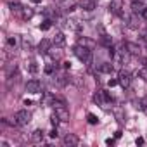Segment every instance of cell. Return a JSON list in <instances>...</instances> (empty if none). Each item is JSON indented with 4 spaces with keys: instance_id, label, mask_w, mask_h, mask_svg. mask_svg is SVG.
<instances>
[{
    "instance_id": "cell-1",
    "label": "cell",
    "mask_w": 147,
    "mask_h": 147,
    "mask_svg": "<svg viewBox=\"0 0 147 147\" xmlns=\"http://www.w3.org/2000/svg\"><path fill=\"white\" fill-rule=\"evenodd\" d=\"M52 106H54V111H55V114L59 116L61 121H69V111H67L66 102L62 99H55Z\"/></svg>"
},
{
    "instance_id": "cell-2",
    "label": "cell",
    "mask_w": 147,
    "mask_h": 147,
    "mask_svg": "<svg viewBox=\"0 0 147 147\" xmlns=\"http://www.w3.org/2000/svg\"><path fill=\"white\" fill-rule=\"evenodd\" d=\"M73 52H75V55L82 61V62H90L92 61V50L90 49H87V47H83V45H76L75 49H73Z\"/></svg>"
},
{
    "instance_id": "cell-3",
    "label": "cell",
    "mask_w": 147,
    "mask_h": 147,
    "mask_svg": "<svg viewBox=\"0 0 147 147\" xmlns=\"http://www.w3.org/2000/svg\"><path fill=\"white\" fill-rule=\"evenodd\" d=\"M30 121H31V113H28L26 109H21V111H18V113L14 114V123L19 125V126H24V125H28Z\"/></svg>"
},
{
    "instance_id": "cell-4",
    "label": "cell",
    "mask_w": 147,
    "mask_h": 147,
    "mask_svg": "<svg viewBox=\"0 0 147 147\" xmlns=\"http://www.w3.org/2000/svg\"><path fill=\"white\" fill-rule=\"evenodd\" d=\"M80 144V138L75 135V133H67V135H64V138H62V145L64 147H76Z\"/></svg>"
},
{
    "instance_id": "cell-5",
    "label": "cell",
    "mask_w": 147,
    "mask_h": 147,
    "mask_svg": "<svg viewBox=\"0 0 147 147\" xmlns=\"http://www.w3.org/2000/svg\"><path fill=\"white\" fill-rule=\"evenodd\" d=\"M26 92L28 94H40L42 92V83L38 80H30L26 83Z\"/></svg>"
},
{
    "instance_id": "cell-6",
    "label": "cell",
    "mask_w": 147,
    "mask_h": 147,
    "mask_svg": "<svg viewBox=\"0 0 147 147\" xmlns=\"http://www.w3.org/2000/svg\"><path fill=\"white\" fill-rule=\"evenodd\" d=\"M118 82H119V85L123 87V88H128L130 87V83H131V78H130V75L126 71H119V75H118Z\"/></svg>"
},
{
    "instance_id": "cell-7",
    "label": "cell",
    "mask_w": 147,
    "mask_h": 147,
    "mask_svg": "<svg viewBox=\"0 0 147 147\" xmlns=\"http://www.w3.org/2000/svg\"><path fill=\"white\" fill-rule=\"evenodd\" d=\"M109 9H111V12H113V14H121V9H123V0H111Z\"/></svg>"
},
{
    "instance_id": "cell-8",
    "label": "cell",
    "mask_w": 147,
    "mask_h": 147,
    "mask_svg": "<svg viewBox=\"0 0 147 147\" xmlns=\"http://www.w3.org/2000/svg\"><path fill=\"white\" fill-rule=\"evenodd\" d=\"M80 7H82L83 11L92 12V11L97 7V2H95V0H82V2H80Z\"/></svg>"
},
{
    "instance_id": "cell-9",
    "label": "cell",
    "mask_w": 147,
    "mask_h": 147,
    "mask_svg": "<svg viewBox=\"0 0 147 147\" xmlns=\"http://www.w3.org/2000/svg\"><path fill=\"white\" fill-rule=\"evenodd\" d=\"M125 45H126L128 54H131V55H138V54L142 52L140 45H137V43H133V42H128V43H125Z\"/></svg>"
},
{
    "instance_id": "cell-10",
    "label": "cell",
    "mask_w": 147,
    "mask_h": 147,
    "mask_svg": "<svg viewBox=\"0 0 147 147\" xmlns=\"http://www.w3.org/2000/svg\"><path fill=\"white\" fill-rule=\"evenodd\" d=\"M78 45H83V47H87V49H94L95 47V42L94 40H90V38H85V36H80L78 38Z\"/></svg>"
},
{
    "instance_id": "cell-11",
    "label": "cell",
    "mask_w": 147,
    "mask_h": 147,
    "mask_svg": "<svg viewBox=\"0 0 147 147\" xmlns=\"http://www.w3.org/2000/svg\"><path fill=\"white\" fill-rule=\"evenodd\" d=\"M49 55L54 59V61H59L61 57H62V50L55 45V47H50V50H49Z\"/></svg>"
},
{
    "instance_id": "cell-12",
    "label": "cell",
    "mask_w": 147,
    "mask_h": 147,
    "mask_svg": "<svg viewBox=\"0 0 147 147\" xmlns=\"http://www.w3.org/2000/svg\"><path fill=\"white\" fill-rule=\"evenodd\" d=\"M30 140H31L33 144H40V142L43 140V131H42V130H35V131L30 135Z\"/></svg>"
},
{
    "instance_id": "cell-13",
    "label": "cell",
    "mask_w": 147,
    "mask_h": 147,
    "mask_svg": "<svg viewBox=\"0 0 147 147\" xmlns=\"http://www.w3.org/2000/svg\"><path fill=\"white\" fill-rule=\"evenodd\" d=\"M144 4L140 2V0H133V2H131V11L135 12V14H142L144 12Z\"/></svg>"
},
{
    "instance_id": "cell-14",
    "label": "cell",
    "mask_w": 147,
    "mask_h": 147,
    "mask_svg": "<svg viewBox=\"0 0 147 147\" xmlns=\"http://www.w3.org/2000/svg\"><path fill=\"white\" fill-rule=\"evenodd\" d=\"M64 43H66V36H64V33H55V36H54V45H57V47H64Z\"/></svg>"
},
{
    "instance_id": "cell-15",
    "label": "cell",
    "mask_w": 147,
    "mask_h": 147,
    "mask_svg": "<svg viewBox=\"0 0 147 147\" xmlns=\"http://www.w3.org/2000/svg\"><path fill=\"white\" fill-rule=\"evenodd\" d=\"M94 100L97 102V104H106V95H104V90H97L95 92V95H94Z\"/></svg>"
},
{
    "instance_id": "cell-16",
    "label": "cell",
    "mask_w": 147,
    "mask_h": 147,
    "mask_svg": "<svg viewBox=\"0 0 147 147\" xmlns=\"http://www.w3.org/2000/svg\"><path fill=\"white\" fill-rule=\"evenodd\" d=\"M138 24H140V21H138V16L133 12V16L128 19V26H130L131 30H137V28H138Z\"/></svg>"
},
{
    "instance_id": "cell-17",
    "label": "cell",
    "mask_w": 147,
    "mask_h": 147,
    "mask_svg": "<svg viewBox=\"0 0 147 147\" xmlns=\"http://www.w3.org/2000/svg\"><path fill=\"white\" fill-rule=\"evenodd\" d=\"M38 49H40V54H49V50H50V43H49V40H42L40 45H38Z\"/></svg>"
},
{
    "instance_id": "cell-18",
    "label": "cell",
    "mask_w": 147,
    "mask_h": 147,
    "mask_svg": "<svg viewBox=\"0 0 147 147\" xmlns=\"http://www.w3.org/2000/svg\"><path fill=\"white\" fill-rule=\"evenodd\" d=\"M113 69H114V66H113L111 62H102V64L99 66V71H100V73H113Z\"/></svg>"
},
{
    "instance_id": "cell-19",
    "label": "cell",
    "mask_w": 147,
    "mask_h": 147,
    "mask_svg": "<svg viewBox=\"0 0 147 147\" xmlns=\"http://www.w3.org/2000/svg\"><path fill=\"white\" fill-rule=\"evenodd\" d=\"M137 107H138L142 113H145V114H147V97H142V99L137 102Z\"/></svg>"
},
{
    "instance_id": "cell-20",
    "label": "cell",
    "mask_w": 147,
    "mask_h": 147,
    "mask_svg": "<svg viewBox=\"0 0 147 147\" xmlns=\"http://www.w3.org/2000/svg\"><path fill=\"white\" fill-rule=\"evenodd\" d=\"M9 7H11V11H12V12H21V11H23V5H21L19 2H11V4H9Z\"/></svg>"
},
{
    "instance_id": "cell-21",
    "label": "cell",
    "mask_w": 147,
    "mask_h": 147,
    "mask_svg": "<svg viewBox=\"0 0 147 147\" xmlns=\"http://www.w3.org/2000/svg\"><path fill=\"white\" fill-rule=\"evenodd\" d=\"M137 76H140L142 80H145V82H147V66H144L142 69H138V71H137Z\"/></svg>"
},
{
    "instance_id": "cell-22",
    "label": "cell",
    "mask_w": 147,
    "mask_h": 147,
    "mask_svg": "<svg viewBox=\"0 0 147 147\" xmlns=\"http://www.w3.org/2000/svg\"><path fill=\"white\" fill-rule=\"evenodd\" d=\"M100 43H102L104 47H111V38H109L107 35H102V36H100Z\"/></svg>"
},
{
    "instance_id": "cell-23",
    "label": "cell",
    "mask_w": 147,
    "mask_h": 147,
    "mask_svg": "<svg viewBox=\"0 0 147 147\" xmlns=\"http://www.w3.org/2000/svg\"><path fill=\"white\" fill-rule=\"evenodd\" d=\"M7 43H9V47H18V43H19V38H18V36H11V38L7 40Z\"/></svg>"
},
{
    "instance_id": "cell-24",
    "label": "cell",
    "mask_w": 147,
    "mask_h": 147,
    "mask_svg": "<svg viewBox=\"0 0 147 147\" xmlns=\"http://www.w3.org/2000/svg\"><path fill=\"white\" fill-rule=\"evenodd\" d=\"M87 118H88V123H90V125H97V123H99V118H97L95 114H92V113H88Z\"/></svg>"
},
{
    "instance_id": "cell-25",
    "label": "cell",
    "mask_w": 147,
    "mask_h": 147,
    "mask_svg": "<svg viewBox=\"0 0 147 147\" xmlns=\"http://www.w3.org/2000/svg\"><path fill=\"white\" fill-rule=\"evenodd\" d=\"M59 121H61V119H59V116L54 113V114L50 116V123H52V126H57V125H59Z\"/></svg>"
},
{
    "instance_id": "cell-26",
    "label": "cell",
    "mask_w": 147,
    "mask_h": 147,
    "mask_svg": "<svg viewBox=\"0 0 147 147\" xmlns=\"http://www.w3.org/2000/svg\"><path fill=\"white\" fill-rule=\"evenodd\" d=\"M30 71L33 73V75H35L36 71H38V66H36V62H30Z\"/></svg>"
},
{
    "instance_id": "cell-27",
    "label": "cell",
    "mask_w": 147,
    "mask_h": 147,
    "mask_svg": "<svg viewBox=\"0 0 147 147\" xmlns=\"http://www.w3.org/2000/svg\"><path fill=\"white\" fill-rule=\"evenodd\" d=\"M40 30H43V31H47V30H50V21H45L43 24H40Z\"/></svg>"
},
{
    "instance_id": "cell-28",
    "label": "cell",
    "mask_w": 147,
    "mask_h": 147,
    "mask_svg": "<svg viewBox=\"0 0 147 147\" xmlns=\"http://www.w3.org/2000/svg\"><path fill=\"white\" fill-rule=\"evenodd\" d=\"M114 114H116V118H118V121H123V118H125V116H123V113H121L119 109H116V111H114Z\"/></svg>"
},
{
    "instance_id": "cell-29",
    "label": "cell",
    "mask_w": 147,
    "mask_h": 147,
    "mask_svg": "<svg viewBox=\"0 0 147 147\" xmlns=\"http://www.w3.org/2000/svg\"><path fill=\"white\" fill-rule=\"evenodd\" d=\"M54 67H57V66H55V64H54V66H45V73H47V75H50V73L54 71Z\"/></svg>"
},
{
    "instance_id": "cell-30",
    "label": "cell",
    "mask_w": 147,
    "mask_h": 147,
    "mask_svg": "<svg viewBox=\"0 0 147 147\" xmlns=\"http://www.w3.org/2000/svg\"><path fill=\"white\" fill-rule=\"evenodd\" d=\"M23 16H24L26 19H28V18H31V16H33V11H30V9H26V11L23 12Z\"/></svg>"
},
{
    "instance_id": "cell-31",
    "label": "cell",
    "mask_w": 147,
    "mask_h": 147,
    "mask_svg": "<svg viewBox=\"0 0 147 147\" xmlns=\"http://www.w3.org/2000/svg\"><path fill=\"white\" fill-rule=\"evenodd\" d=\"M49 135H50V137H52V138H55V137H57V135H59V133H57V128H52V130H50V133H49Z\"/></svg>"
},
{
    "instance_id": "cell-32",
    "label": "cell",
    "mask_w": 147,
    "mask_h": 147,
    "mask_svg": "<svg viewBox=\"0 0 147 147\" xmlns=\"http://www.w3.org/2000/svg\"><path fill=\"white\" fill-rule=\"evenodd\" d=\"M118 83H119L118 80H111V82H109V87H114V85H118Z\"/></svg>"
},
{
    "instance_id": "cell-33",
    "label": "cell",
    "mask_w": 147,
    "mask_h": 147,
    "mask_svg": "<svg viewBox=\"0 0 147 147\" xmlns=\"http://www.w3.org/2000/svg\"><path fill=\"white\" fill-rule=\"evenodd\" d=\"M62 66H64V69H69L71 67V62H62Z\"/></svg>"
},
{
    "instance_id": "cell-34",
    "label": "cell",
    "mask_w": 147,
    "mask_h": 147,
    "mask_svg": "<svg viewBox=\"0 0 147 147\" xmlns=\"http://www.w3.org/2000/svg\"><path fill=\"white\" fill-rule=\"evenodd\" d=\"M144 144V138H137V145H142Z\"/></svg>"
},
{
    "instance_id": "cell-35",
    "label": "cell",
    "mask_w": 147,
    "mask_h": 147,
    "mask_svg": "<svg viewBox=\"0 0 147 147\" xmlns=\"http://www.w3.org/2000/svg\"><path fill=\"white\" fill-rule=\"evenodd\" d=\"M142 16H144V18H145V19H147V7H145V9H144V12H142Z\"/></svg>"
},
{
    "instance_id": "cell-36",
    "label": "cell",
    "mask_w": 147,
    "mask_h": 147,
    "mask_svg": "<svg viewBox=\"0 0 147 147\" xmlns=\"http://www.w3.org/2000/svg\"><path fill=\"white\" fill-rule=\"evenodd\" d=\"M142 64H144V66H147V57H144V59H142Z\"/></svg>"
}]
</instances>
